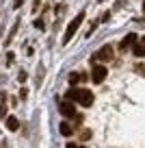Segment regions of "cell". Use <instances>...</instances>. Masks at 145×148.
I'll use <instances>...</instances> for the list:
<instances>
[{
  "label": "cell",
  "instance_id": "ac0fdd59",
  "mask_svg": "<svg viewBox=\"0 0 145 148\" xmlns=\"http://www.w3.org/2000/svg\"><path fill=\"white\" fill-rule=\"evenodd\" d=\"M26 96H28V89H22V92H20V98H22V100H26Z\"/></svg>",
  "mask_w": 145,
  "mask_h": 148
},
{
  "label": "cell",
  "instance_id": "277c9868",
  "mask_svg": "<svg viewBox=\"0 0 145 148\" xmlns=\"http://www.w3.org/2000/svg\"><path fill=\"white\" fill-rule=\"evenodd\" d=\"M106 74H108V70H106L104 65H93V70H91V81H93V83H104Z\"/></svg>",
  "mask_w": 145,
  "mask_h": 148
},
{
  "label": "cell",
  "instance_id": "6da1fadb",
  "mask_svg": "<svg viewBox=\"0 0 145 148\" xmlns=\"http://www.w3.org/2000/svg\"><path fill=\"white\" fill-rule=\"evenodd\" d=\"M67 100H74V102H80L82 107H91L93 105V94L89 89H69L67 92Z\"/></svg>",
  "mask_w": 145,
  "mask_h": 148
},
{
  "label": "cell",
  "instance_id": "9c48e42d",
  "mask_svg": "<svg viewBox=\"0 0 145 148\" xmlns=\"http://www.w3.org/2000/svg\"><path fill=\"white\" fill-rule=\"evenodd\" d=\"M87 79H89L87 74H82V72H74L72 76H69V83L76 85V83H80V81H87Z\"/></svg>",
  "mask_w": 145,
  "mask_h": 148
},
{
  "label": "cell",
  "instance_id": "ffe728a7",
  "mask_svg": "<svg viewBox=\"0 0 145 148\" xmlns=\"http://www.w3.org/2000/svg\"><path fill=\"white\" fill-rule=\"evenodd\" d=\"M67 148H78V146H76V144H67Z\"/></svg>",
  "mask_w": 145,
  "mask_h": 148
},
{
  "label": "cell",
  "instance_id": "8fae6325",
  "mask_svg": "<svg viewBox=\"0 0 145 148\" xmlns=\"http://www.w3.org/2000/svg\"><path fill=\"white\" fill-rule=\"evenodd\" d=\"M132 52H134V57H145V46L141 42H136L134 46H132Z\"/></svg>",
  "mask_w": 145,
  "mask_h": 148
},
{
  "label": "cell",
  "instance_id": "44dd1931",
  "mask_svg": "<svg viewBox=\"0 0 145 148\" xmlns=\"http://www.w3.org/2000/svg\"><path fill=\"white\" fill-rule=\"evenodd\" d=\"M143 13H145V0H143Z\"/></svg>",
  "mask_w": 145,
  "mask_h": 148
},
{
  "label": "cell",
  "instance_id": "603a6c76",
  "mask_svg": "<svg viewBox=\"0 0 145 148\" xmlns=\"http://www.w3.org/2000/svg\"><path fill=\"white\" fill-rule=\"evenodd\" d=\"M78 148H85V146H78Z\"/></svg>",
  "mask_w": 145,
  "mask_h": 148
},
{
  "label": "cell",
  "instance_id": "ba28073f",
  "mask_svg": "<svg viewBox=\"0 0 145 148\" xmlns=\"http://www.w3.org/2000/svg\"><path fill=\"white\" fill-rule=\"evenodd\" d=\"M59 131H61V135H65V137L74 135V126L69 124V122H61V124H59Z\"/></svg>",
  "mask_w": 145,
  "mask_h": 148
},
{
  "label": "cell",
  "instance_id": "5b68a950",
  "mask_svg": "<svg viewBox=\"0 0 145 148\" xmlns=\"http://www.w3.org/2000/svg\"><path fill=\"white\" fill-rule=\"evenodd\" d=\"M59 111L63 113L65 118H74V116H76V109H74V102H72V100H65V102H61Z\"/></svg>",
  "mask_w": 145,
  "mask_h": 148
},
{
  "label": "cell",
  "instance_id": "7402d4cb",
  "mask_svg": "<svg viewBox=\"0 0 145 148\" xmlns=\"http://www.w3.org/2000/svg\"><path fill=\"white\" fill-rule=\"evenodd\" d=\"M141 44H143V46H145V37H143V42H141Z\"/></svg>",
  "mask_w": 145,
  "mask_h": 148
},
{
  "label": "cell",
  "instance_id": "4fadbf2b",
  "mask_svg": "<svg viewBox=\"0 0 145 148\" xmlns=\"http://www.w3.org/2000/svg\"><path fill=\"white\" fill-rule=\"evenodd\" d=\"M134 72H139L141 76H145V65H141V63H136L134 65Z\"/></svg>",
  "mask_w": 145,
  "mask_h": 148
},
{
  "label": "cell",
  "instance_id": "7a4b0ae2",
  "mask_svg": "<svg viewBox=\"0 0 145 148\" xmlns=\"http://www.w3.org/2000/svg\"><path fill=\"white\" fill-rule=\"evenodd\" d=\"M82 20H85V11H80V13H78L76 18H74L72 22L67 24V28H65V35H63V39H61V42H63V44H69V42H72L74 35H76V31L80 28V22H82Z\"/></svg>",
  "mask_w": 145,
  "mask_h": 148
},
{
  "label": "cell",
  "instance_id": "7c38bea8",
  "mask_svg": "<svg viewBox=\"0 0 145 148\" xmlns=\"http://www.w3.org/2000/svg\"><path fill=\"white\" fill-rule=\"evenodd\" d=\"M33 24H35V28H39V31H43V28H45V24H43V20H41V18H37Z\"/></svg>",
  "mask_w": 145,
  "mask_h": 148
},
{
  "label": "cell",
  "instance_id": "2e32d148",
  "mask_svg": "<svg viewBox=\"0 0 145 148\" xmlns=\"http://www.w3.org/2000/svg\"><path fill=\"white\" fill-rule=\"evenodd\" d=\"M13 59H15V55H13V52H9V55H7V65L13 63Z\"/></svg>",
  "mask_w": 145,
  "mask_h": 148
},
{
  "label": "cell",
  "instance_id": "8992f818",
  "mask_svg": "<svg viewBox=\"0 0 145 148\" xmlns=\"http://www.w3.org/2000/svg\"><path fill=\"white\" fill-rule=\"evenodd\" d=\"M136 44V35L134 33H128L126 37H123V42L119 44V50H128V48H132Z\"/></svg>",
  "mask_w": 145,
  "mask_h": 148
},
{
  "label": "cell",
  "instance_id": "d6986e66",
  "mask_svg": "<svg viewBox=\"0 0 145 148\" xmlns=\"http://www.w3.org/2000/svg\"><path fill=\"white\" fill-rule=\"evenodd\" d=\"M22 2H24V0H15V5H13V7L18 9V7H22Z\"/></svg>",
  "mask_w": 145,
  "mask_h": 148
},
{
  "label": "cell",
  "instance_id": "5bb4252c",
  "mask_svg": "<svg viewBox=\"0 0 145 148\" xmlns=\"http://www.w3.org/2000/svg\"><path fill=\"white\" fill-rule=\"evenodd\" d=\"M98 28V22H91V26H89V31H87V37H91V33Z\"/></svg>",
  "mask_w": 145,
  "mask_h": 148
},
{
  "label": "cell",
  "instance_id": "30bf717a",
  "mask_svg": "<svg viewBox=\"0 0 145 148\" xmlns=\"http://www.w3.org/2000/svg\"><path fill=\"white\" fill-rule=\"evenodd\" d=\"M7 129H9V131H18L20 129V120L13 118V116H9V118H7Z\"/></svg>",
  "mask_w": 145,
  "mask_h": 148
},
{
  "label": "cell",
  "instance_id": "9a60e30c",
  "mask_svg": "<svg viewBox=\"0 0 145 148\" xmlns=\"http://www.w3.org/2000/svg\"><path fill=\"white\" fill-rule=\"evenodd\" d=\"M18 81H20V83H24V81H26V72H24V70L18 74Z\"/></svg>",
  "mask_w": 145,
  "mask_h": 148
},
{
  "label": "cell",
  "instance_id": "52a82bcc",
  "mask_svg": "<svg viewBox=\"0 0 145 148\" xmlns=\"http://www.w3.org/2000/svg\"><path fill=\"white\" fill-rule=\"evenodd\" d=\"M20 22H22V20H15V22H13V26H11L9 35H7V39H5V46H9V44L13 42V37H15V33H18V28H20Z\"/></svg>",
  "mask_w": 145,
  "mask_h": 148
},
{
  "label": "cell",
  "instance_id": "3957f363",
  "mask_svg": "<svg viewBox=\"0 0 145 148\" xmlns=\"http://www.w3.org/2000/svg\"><path fill=\"white\" fill-rule=\"evenodd\" d=\"M110 59H113V46H102L100 50L91 57L93 63H95V61H110Z\"/></svg>",
  "mask_w": 145,
  "mask_h": 148
},
{
  "label": "cell",
  "instance_id": "e0dca14e",
  "mask_svg": "<svg viewBox=\"0 0 145 148\" xmlns=\"http://www.w3.org/2000/svg\"><path fill=\"white\" fill-rule=\"evenodd\" d=\"M41 7V0H35V5H33V13H37V9Z\"/></svg>",
  "mask_w": 145,
  "mask_h": 148
}]
</instances>
